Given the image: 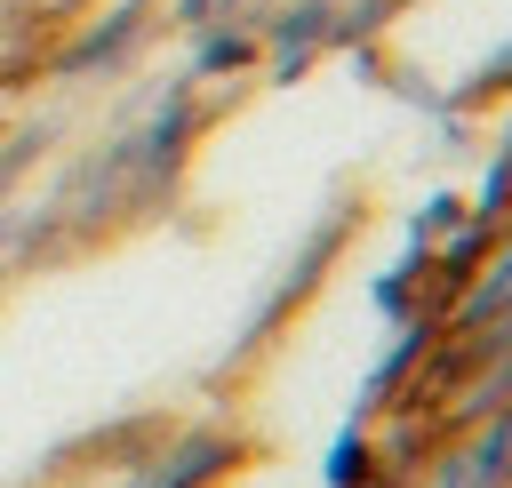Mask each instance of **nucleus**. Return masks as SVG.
<instances>
[{
  "label": "nucleus",
  "instance_id": "obj_1",
  "mask_svg": "<svg viewBox=\"0 0 512 488\" xmlns=\"http://www.w3.org/2000/svg\"><path fill=\"white\" fill-rule=\"evenodd\" d=\"M144 24H152V0H120V8H104L80 40H64L56 56H48V72L56 80H80V72H112L136 40H144Z\"/></svg>",
  "mask_w": 512,
  "mask_h": 488
},
{
  "label": "nucleus",
  "instance_id": "obj_2",
  "mask_svg": "<svg viewBox=\"0 0 512 488\" xmlns=\"http://www.w3.org/2000/svg\"><path fill=\"white\" fill-rule=\"evenodd\" d=\"M264 32V64L280 72V80H296L320 48H328V32H336V0H288L272 24H256Z\"/></svg>",
  "mask_w": 512,
  "mask_h": 488
},
{
  "label": "nucleus",
  "instance_id": "obj_3",
  "mask_svg": "<svg viewBox=\"0 0 512 488\" xmlns=\"http://www.w3.org/2000/svg\"><path fill=\"white\" fill-rule=\"evenodd\" d=\"M232 464H240V440L232 432H184V440H168V456H152L136 472V488H208Z\"/></svg>",
  "mask_w": 512,
  "mask_h": 488
},
{
  "label": "nucleus",
  "instance_id": "obj_4",
  "mask_svg": "<svg viewBox=\"0 0 512 488\" xmlns=\"http://www.w3.org/2000/svg\"><path fill=\"white\" fill-rule=\"evenodd\" d=\"M256 56H264V32L232 16V24H208V32H200V56H192V72H200V80H216V72H240V64H256Z\"/></svg>",
  "mask_w": 512,
  "mask_h": 488
},
{
  "label": "nucleus",
  "instance_id": "obj_5",
  "mask_svg": "<svg viewBox=\"0 0 512 488\" xmlns=\"http://www.w3.org/2000/svg\"><path fill=\"white\" fill-rule=\"evenodd\" d=\"M240 8H248V0H176V8H168V16H176V24H184V32H208V24H232V16H240Z\"/></svg>",
  "mask_w": 512,
  "mask_h": 488
},
{
  "label": "nucleus",
  "instance_id": "obj_6",
  "mask_svg": "<svg viewBox=\"0 0 512 488\" xmlns=\"http://www.w3.org/2000/svg\"><path fill=\"white\" fill-rule=\"evenodd\" d=\"M464 96H512V40H504V48L488 56V72H480V80H472Z\"/></svg>",
  "mask_w": 512,
  "mask_h": 488
}]
</instances>
